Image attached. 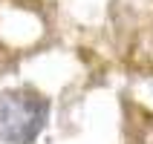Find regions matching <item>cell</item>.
Instances as JSON below:
<instances>
[{"label":"cell","mask_w":153,"mask_h":144,"mask_svg":"<svg viewBox=\"0 0 153 144\" xmlns=\"http://www.w3.org/2000/svg\"><path fill=\"white\" fill-rule=\"evenodd\" d=\"M49 98L32 86H9L0 92V141L35 144L49 124Z\"/></svg>","instance_id":"1"}]
</instances>
